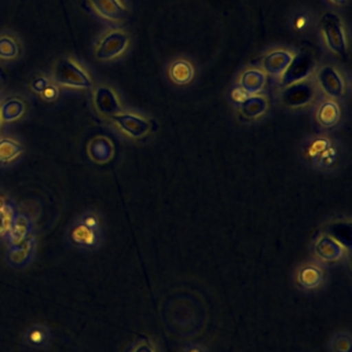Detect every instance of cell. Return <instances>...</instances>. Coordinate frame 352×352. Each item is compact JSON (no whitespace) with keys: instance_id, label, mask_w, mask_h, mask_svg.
I'll return each instance as SVG.
<instances>
[{"instance_id":"obj_19","label":"cell","mask_w":352,"mask_h":352,"mask_svg":"<svg viewBox=\"0 0 352 352\" xmlns=\"http://www.w3.org/2000/svg\"><path fill=\"white\" fill-rule=\"evenodd\" d=\"M23 144L11 136L0 138V165H10L23 154Z\"/></svg>"},{"instance_id":"obj_21","label":"cell","mask_w":352,"mask_h":352,"mask_svg":"<svg viewBox=\"0 0 352 352\" xmlns=\"http://www.w3.org/2000/svg\"><path fill=\"white\" fill-rule=\"evenodd\" d=\"M318 122L324 128H331L340 121V107L334 100H324L316 113Z\"/></svg>"},{"instance_id":"obj_17","label":"cell","mask_w":352,"mask_h":352,"mask_svg":"<svg viewBox=\"0 0 352 352\" xmlns=\"http://www.w3.org/2000/svg\"><path fill=\"white\" fill-rule=\"evenodd\" d=\"M94 10L109 21H122L126 15V8L120 0H88Z\"/></svg>"},{"instance_id":"obj_32","label":"cell","mask_w":352,"mask_h":352,"mask_svg":"<svg viewBox=\"0 0 352 352\" xmlns=\"http://www.w3.org/2000/svg\"><path fill=\"white\" fill-rule=\"evenodd\" d=\"M129 352H155V348L153 346V344H151L150 341H147V340H139V341H136V342L132 345V348H131Z\"/></svg>"},{"instance_id":"obj_34","label":"cell","mask_w":352,"mask_h":352,"mask_svg":"<svg viewBox=\"0 0 352 352\" xmlns=\"http://www.w3.org/2000/svg\"><path fill=\"white\" fill-rule=\"evenodd\" d=\"M305 23H307V18H305V15H297V18H296V21H294V28L296 29H302L304 26H305Z\"/></svg>"},{"instance_id":"obj_35","label":"cell","mask_w":352,"mask_h":352,"mask_svg":"<svg viewBox=\"0 0 352 352\" xmlns=\"http://www.w3.org/2000/svg\"><path fill=\"white\" fill-rule=\"evenodd\" d=\"M183 352H206V349L199 344H192V345H188L187 348H184Z\"/></svg>"},{"instance_id":"obj_27","label":"cell","mask_w":352,"mask_h":352,"mask_svg":"<svg viewBox=\"0 0 352 352\" xmlns=\"http://www.w3.org/2000/svg\"><path fill=\"white\" fill-rule=\"evenodd\" d=\"M330 352H352V336L349 331L336 333L329 342Z\"/></svg>"},{"instance_id":"obj_23","label":"cell","mask_w":352,"mask_h":352,"mask_svg":"<svg viewBox=\"0 0 352 352\" xmlns=\"http://www.w3.org/2000/svg\"><path fill=\"white\" fill-rule=\"evenodd\" d=\"M341 161V153L337 147L334 146H329L314 162L312 165H315L319 169L323 170H333L334 168H337L340 165Z\"/></svg>"},{"instance_id":"obj_13","label":"cell","mask_w":352,"mask_h":352,"mask_svg":"<svg viewBox=\"0 0 352 352\" xmlns=\"http://www.w3.org/2000/svg\"><path fill=\"white\" fill-rule=\"evenodd\" d=\"M292 58L293 54L286 50H274L263 58V70L270 76H282Z\"/></svg>"},{"instance_id":"obj_4","label":"cell","mask_w":352,"mask_h":352,"mask_svg":"<svg viewBox=\"0 0 352 352\" xmlns=\"http://www.w3.org/2000/svg\"><path fill=\"white\" fill-rule=\"evenodd\" d=\"M315 63L316 62H315L314 55L307 51L293 55L289 66L280 76V85L285 88L290 84L307 80L308 76H311V73L314 72Z\"/></svg>"},{"instance_id":"obj_3","label":"cell","mask_w":352,"mask_h":352,"mask_svg":"<svg viewBox=\"0 0 352 352\" xmlns=\"http://www.w3.org/2000/svg\"><path fill=\"white\" fill-rule=\"evenodd\" d=\"M66 238L72 246L84 250H96L103 245V231L88 228L78 220L67 228Z\"/></svg>"},{"instance_id":"obj_31","label":"cell","mask_w":352,"mask_h":352,"mask_svg":"<svg viewBox=\"0 0 352 352\" xmlns=\"http://www.w3.org/2000/svg\"><path fill=\"white\" fill-rule=\"evenodd\" d=\"M58 95H59L58 85H56V84H52V82H50V84L47 85V88L40 94V96H41L44 100H47V102L55 100V99L58 98Z\"/></svg>"},{"instance_id":"obj_16","label":"cell","mask_w":352,"mask_h":352,"mask_svg":"<svg viewBox=\"0 0 352 352\" xmlns=\"http://www.w3.org/2000/svg\"><path fill=\"white\" fill-rule=\"evenodd\" d=\"M26 111V103L21 96H8L0 102V118L3 124L21 120Z\"/></svg>"},{"instance_id":"obj_8","label":"cell","mask_w":352,"mask_h":352,"mask_svg":"<svg viewBox=\"0 0 352 352\" xmlns=\"http://www.w3.org/2000/svg\"><path fill=\"white\" fill-rule=\"evenodd\" d=\"M36 249H37V242H36V235L33 234L18 245H7L6 260L15 270L26 268L33 261L36 256Z\"/></svg>"},{"instance_id":"obj_22","label":"cell","mask_w":352,"mask_h":352,"mask_svg":"<svg viewBox=\"0 0 352 352\" xmlns=\"http://www.w3.org/2000/svg\"><path fill=\"white\" fill-rule=\"evenodd\" d=\"M169 77L175 84L184 85L194 77V67L188 60L177 59L169 66Z\"/></svg>"},{"instance_id":"obj_28","label":"cell","mask_w":352,"mask_h":352,"mask_svg":"<svg viewBox=\"0 0 352 352\" xmlns=\"http://www.w3.org/2000/svg\"><path fill=\"white\" fill-rule=\"evenodd\" d=\"M15 213H16V210H15L12 204H10L6 208L0 209V238L6 236V234L8 231V227H10L11 221H12Z\"/></svg>"},{"instance_id":"obj_11","label":"cell","mask_w":352,"mask_h":352,"mask_svg":"<svg viewBox=\"0 0 352 352\" xmlns=\"http://www.w3.org/2000/svg\"><path fill=\"white\" fill-rule=\"evenodd\" d=\"M318 85L330 98L338 99L344 95L345 85L340 73L333 66H323L316 76Z\"/></svg>"},{"instance_id":"obj_15","label":"cell","mask_w":352,"mask_h":352,"mask_svg":"<svg viewBox=\"0 0 352 352\" xmlns=\"http://www.w3.org/2000/svg\"><path fill=\"white\" fill-rule=\"evenodd\" d=\"M52 338V333L50 327L41 323H34L29 326L23 334H22V341L25 345L36 349H43L50 345Z\"/></svg>"},{"instance_id":"obj_18","label":"cell","mask_w":352,"mask_h":352,"mask_svg":"<svg viewBox=\"0 0 352 352\" xmlns=\"http://www.w3.org/2000/svg\"><path fill=\"white\" fill-rule=\"evenodd\" d=\"M22 45L15 34L11 32L0 33V60L12 62L21 56Z\"/></svg>"},{"instance_id":"obj_36","label":"cell","mask_w":352,"mask_h":352,"mask_svg":"<svg viewBox=\"0 0 352 352\" xmlns=\"http://www.w3.org/2000/svg\"><path fill=\"white\" fill-rule=\"evenodd\" d=\"M10 204H11V202H10V198L7 197V194L3 192V191H0V209L6 208V206L10 205Z\"/></svg>"},{"instance_id":"obj_12","label":"cell","mask_w":352,"mask_h":352,"mask_svg":"<svg viewBox=\"0 0 352 352\" xmlns=\"http://www.w3.org/2000/svg\"><path fill=\"white\" fill-rule=\"evenodd\" d=\"M33 230L34 227H33L32 219L23 213L16 212L4 236L7 239V245H18L23 242L25 239H28L30 235L34 234Z\"/></svg>"},{"instance_id":"obj_9","label":"cell","mask_w":352,"mask_h":352,"mask_svg":"<svg viewBox=\"0 0 352 352\" xmlns=\"http://www.w3.org/2000/svg\"><path fill=\"white\" fill-rule=\"evenodd\" d=\"M324 282V270L318 263H302L294 271V283L304 292L319 289Z\"/></svg>"},{"instance_id":"obj_33","label":"cell","mask_w":352,"mask_h":352,"mask_svg":"<svg viewBox=\"0 0 352 352\" xmlns=\"http://www.w3.org/2000/svg\"><path fill=\"white\" fill-rule=\"evenodd\" d=\"M249 96H250V95H249L243 88H241V87L234 88L232 92H231L232 100H234V102H238V103H243Z\"/></svg>"},{"instance_id":"obj_14","label":"cell","mask_w":352,"mask_h":352,"mask_svg":"<svg viewBox=\"0 0 352 352\" xmlns=\"http://www.w3.org/2000/svg\"><path fill=\"white\" fill-rule=\"evenodd\" d=\"M94 102L100 114L113 117L114 114L121 111V103H120L116 92L107 87H99L95 91Z\"/></svg>"},{"instance_id":"obj_6","label":"cell","mask_w":352,"mask_h":352,"mask_svg":"<svg viewBox=\"0 0 352 352\" xmlns=\"http://www.w3.org/2000/svg\"><path fill=\"white\" fill-rule=\"evenodd\" d=\"M316 96V85L311 80H302L283 88L280 98L289 107H301L311 103Z\"/></svg>"},{"instance_id":"obj_25","label":"cell","mask_w":352,"mask_h":352,"mask_svg":"<svg viewBox=\"0 0 352 352\" xmlns=\"http://www.w3.org/2000/svg\"><path fill=\"white\" fill-rule=\"evenodd\" d=\"M242 113L249 118H256L267 110V100L261 96L250 95L243 103H241Z\"/></svg>"},{"instance_id":"obj_37","label":"cell","mask_w":352,"mask_h":352,"mask_svg":"<svg viewBox=\"0 0 352 352\" xmlns=\"http://www.w3.org/2000/svg\"><path fill=\"white\" fill-rule=\"evenodd\" d=\"M333 3H336V4H345L346 3V0H331Z\"/></svg>"},{"instance_id":"obj_5","label":"cell","mask_w":352,"mask_h":352,"mask_svg":"<svg viewBox=\"0 0 352 352\" xmlns=\"http://www.w3.org/2000/svg\"><path fill=\"white\" fill-rule=\"evenodd\" d=\"M315 257L322 263H336L344 260L348 254V249L333 235L322 232L314 242L312 246Z\"/></svg>"},{"instance_id":"obj_10","label":"cell","mask_w":352,"mask_h":352,"mask_svg":"<svg viewBox=\"0 0 352 352\" xmlns=\"http://www.w3.org/2000/svg\"><path fill=\"white\" fill-rule=\"evenodd\" d=\"M114 124L128 136L133 139L143 138L150 131L148 120L131 113H117L113 116Z\"/></svg>"},{"instance_id":"obj_2","label":"cell","mask_w":352,"mask_h":352,"mask_svg":"<svg viewBox=\"0 0 352 352\" xmlns=\"http://www.w3.org/2000/svg\"><path fill=\"white\" fill-rule=\"evenodd\" d=\"M320 33L327 48L338 56H346V38L340 16L326 12L320 19Z\"/></svg>"},{"instance_id":"obj_1","label":"cell","mask_w":352,"mask_h":352,"mask_svg":"<svg viewBox=\"0 0 352 352\" xmlns=\"http://www.w3.org/2000/svg\"><path fill=\"white\" fill-rule=\"evenodd\" d=\"M52 80L56 85L67 88H91L92 80L88 73L73 59H59L52 72Z\"/></svg>"},{"instance_id":"obj_7","label":"cell","mask_w":352,"mask_h":352,"mask_svg":"<svg viewBox=\"0 0 352 352\" xmlns=\"http://www.w3.org/2000/svg\"><path fill=\"white\" fill-rule=\"evenodd\" d=\"M128 36L124 32L113 30L107 32L98 43L95 55L100 60H110L120 56L128 47Z\"/></svg>"},{"instance_id":"obj_29","label":"cell","mask_w":352,"mask_h":352,"mask_svg":"<svg viewBox=\"0 0 352 352\" xmlns=\"http://www.w3.org/2000/svg\"><path fill=\"white\" fill-rule=\"evenodd\" d=\"M77 220L81 221V223H82L84 226H87L88 228L103 231L102 220H100V217H99L95 212H85V213H82Z\"/></svg>"},{"instance_id":"obj_24","label":"cell","mask_w":352,"mask_h":352,"mask_svg":"<svg viewBox=\"0 0 352 352\" xmlns=\"http://www.w3.org/2000/svg\"><path fill=\"white\" fill-rule=\"evenodd\" d=\"M88 153H89V157L94 161L106 162L113 155V147H111V144L107 139L100 138V139H96V140L91 142V144L88 147Z\"/></svg>"},{"instance_id":"obj_26","label":"cell","mask_w":352,"mask_h":352,"mask_svg":"<svg viewBox=\"0 0 352 352\" xmlns=\"http://www.w3.org/2000/svg\"><path fill=\"white\" fill-rule=\"evenodd\" d=\"M329 146H331V142L326 138H316L312 139L311 142H308V144L304 147V157L307 158L308 162H314Z\"/></svg>"},{"instance_id":"obj_38","label":"cell","mask_w":352,"mask_h":352,"mask_svg":"<svg viewBox=\"0 0 352 352\" xmlns=\"http://www.w3.org/2000/svg\"><path fill=\"white\" fill-rule=\"evenodd\" d=\"M1 125H3V122H1V118H0V128H1Z\"/></svg>"},{"instance_id":"obj_30","label":"cell","mask_w":352,"mask_h":352,"mask_svg":"<svg viewBox=\"0 0 352 352\" xmlns=\"http://www.w3.org/2000/svg\"><path fill=\"white\" fill-rule=\"evenodd\" d=\"M50 82H51L50 78H47V77H44V76H36V77L32 78L29 87H30V91H33L34 94L40 95V94L47 88V85H48Z\"/></svg>"},{"instance_id":"obj_20","label":"cell","mask_w":352,"mask_h":352,"mask_svg":"<svg viewBox=\"0 0 352 352\" xmlns=\"http://www.w3.org/2000/svg\"><path fill=\"white\" fill-rule=\"evenodd\" d=\"M265 85V73L260 69H248L242 73L239 87L243 88L249 95L260 92Z\"/></svg>"}]
</instances>
